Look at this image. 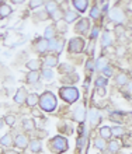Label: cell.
<instances>
[{
	"instance_id": "obj_39",
	"label": "cell",
	"mask_w": 132,
	"mask_h": 154,
	"mask_svg": "<svg viewBox=\"0 0 132 154\" xmlns=\"http://www.w3.org/2000/svg\"><path fill=\"white\" fill-rule=\"evenodd\" d=\"M84 140H86V137L79 139V142H77V147H80V146H84Z\"/></svg>"
},
{
	"instance_id": "obj_21",
	"label": "cell",
	"mask_w": 132,
	"mask_h": 154,
	"mask_svg": "<svg viewBox=\"0 0 132 154\" xmlns=\"http://www.w3.org/2000/svg\"><path fill=\"white\" fill-rule=\"evenodd\" d=\"M101 44H103V46L105 48V46H108V45L111 44V37H110V32H104L103 35V41H101Z\"/></svg>"
},
{
	"instance_id": "obj_34",
	"label": "cell",
	"mask_w": 132,
	"mask_h": 154,
	"mask_svg": "<svg viewBox=\"0 0 132 154\" xmlns=\"http://www.w3.org/2000/svg\"><path fill=\"white\" fill-rule=\"evenodd\" d=\"M103 73L105 74V76H107V77H111V76H112V69H111V67H108V66H107V67H105V69L103 70Z\"/></svg>"
},
{
	"instance_id": "obj_31",
	"label": "cell",
	"mask_w": 132,
	"mask_h": 154,
	"mask_svg": "<svg viewBox=\"0 0 132 154\" xmlns=\"http://www.w3.org/2000/svg\"><path fill=\"white\" fill-rule=\"evenodd\" d=\"M54 34H55L54 27H48V28H46V31H45V38H52V37H54Z\"/></svg>"
},
{
	"instance_id": "obj_40",
	"label": "cell",
	"mask_w": 132,
	"mask_h": 154,
	"mask_svg": "<svg viewBox=\"0 0 132 154\" xmlns=\"http://www.w3.org/2000/svg\"><path fill=\"white\" fill-rule=\"evenodd\" d=\"M97 35H99V29H97V28H94V31H93V32H91V38H93V39H94V38L97 37Z\"/></svg>"
},
{
	"instance_id": "obj_18",
	"label": "cell",
	"mask_w": 132,
	"mask_h": 154,
	"mask_svg": "<svg viewBox=\"0 0 132 154\" xmlns=\"http://www.w3.org/2000/svg\"><path fill=\"white\" fill-rule=\"evenodd\" d=\"M100 134H101L103 139H108L111 136V129L107 128V126H104V128H101V130H100Z\"/></svg>"
},
{
	"instance_id": "obj_16",
	"label": "cell",
	"mask_w": 132,
	"mask_h": 154,
	"mask_svg": "<svg viewBox=\"0 0 132 154\" xmlns=\"http://www.w3.org/2000/svg\"><path fill=\"white\" fill-rule=\"evenodd\" d=\"M38 79H39V74H38L37 72H31V73L27 76V81H28V83H37Z\"/></svg>"
},
{
	"instance_id": "obj_13",
	"label": "cell",
	"mask_w": 132,
	"mask_h": 154,
	"mask_svg": "<svg viewBox=\"0 0 132 154\" xmlns=\"http://www.w3.org/2000/svg\"><path fill=\"white\" fill-rule=\"evenodd\" d=\"M83 118H84V108H83V106H77L76 111H74V119L83 121Z\"/></svg>"
},
{
	"instance_id": "obj_28",
	"label": "cell",
	"mask_w": 132,
	"mask_h": 154,
	"mask_svg": "<svg viewBox=\"0 0 132 154\" xmlns=\"http://www.w3.org/2000/svg\"><path fill=\"white\" fill-rule=\"evenodd\" d=\"M94 144L97 149H100V150H104V149H105V142H104L103 139H97Z\"/></svg>"
},
{
	"instance_id": "obj_33",
	"label": "cell",
	"mask_w": 132,
	"mask_h": 154,
	"mask_svg": "<svg viewBox=\"0 0 132 154\" xmlns=\"http://www.w3.org/2000/svg\"><path fill=\"white\" fill-rule=\"evenodd\" d=\"M118 147H120V146H118V143H117V142H111V144H110V150L114 153V151L118 150Z\"/></svg>"
},
{
	"instance_id": "obj_36",
	"label": "cell",
	"mask_w": 132,
	"mask_h": 154,
	"mask_svg": "<svg viewBox=\"0 0 132 154\" xmlns=\"http://www.w3.org/2000/svg\"><path fill=\"white\" fill-rule=\"evenodd\" d=\"M41 2H31V3H30V6H31V7L33 8H35V7H38V6H41Z\"/></svg>"
},
{
	"instance_id": "obj_41",
	"label": "cell",
	"mask_w": 132,
	"mask_h": 154,
	"mask_svg": "<svg viewBox=\"0 0 132 154\" xmlns=\"http://www.w3.org/2000/svg\"><path fill=\"white\" fill-rule=\"evenodd\" d=\"M128 90H129V91H131V93H132V83H129V84H128Z\"/></svg>"
},
{
	"instance_id": "obj_27",
	"label": "cell",
	"mask_w": 132,
	"mask_h": 154,
	"mask_svg": "<svg viewBox=\"0 0 132 154\" xmlns=\"http://www.w3.org/2000/svg\"><path fill=\"white\" fill-rule=\"evenodd\" d=\"M2 144H3V146H10V144H11V136H10V134H6L4 137H2Z\"/></svg>"
},
{
	"instance_id": "obj_12",
	"label": "cell",
	"mask_w": 132,
	"mask_h": 154,
	"mask_svg": "<svg viewBox=\"0 0 132 154\" xmlns=\"http://www.w3.org/2000/svg\"><path fill=\"white\" fill-rule=\"evenodd\" d=\"M73 6L77 8L79 11H84V10H86V7H87V2H86V0H83V2H80V0H74Z\"/></svg>"
},
{
	"instance_id": "obj_20",
	"label": "cell",
	"mask_w": 132,
	"mask_h": 154,
	"mask_svg": "<svg viewBox=\"0 0 132 154\" xmlns=\"http://www.w3.org/2000/svg\"><path fill=\"white\" fill-rule=\"evenodd\" d=\"M37 101H38V95H35V94H31V95L27 97V104H28L30 106H34L37 104Z\"/></svg>"
},
{
	"instance_id": "obj_6",
	"label": "cell",
	"mask_w": 132,
	"mask_h": 154,
	"mask_svg": "<svg viewBox=\"0 0 132 154\" xmlns=\"http://www.w3.org/2000/svg\"><path fill=\"white\" fill-rule=\"evenodd\" d=\"M110 18H111L112 21L120 23V21L124 20V14H122V11L118 10V8H112L111 11H110Z\"/></svg>"
},
{
	"instance_id": "obj_19",
	"label": "cell",
	"mask_w": 132,
	"mask_h": 154,
	"mask_svg": "<svg viewBox=\"0 0 132 154\" xmlns=\"http://www.w3.org/2000/svg\"><path fill=\"white\" fill-rule=\"evenodd\" d=\"M77 18V14L73 11H68L66 13V16H65V21L66 23H72V21H74Z\"/></svg>"
},
{
	"instance_id": "obj_5",
	"label": "cell",
	"mask_w": 132,
	"mask_h": 154,
	"mask_svg": "<svg viewBox=\"0 0 132 154\" xmlns=\"http://www.w3.org/2000/svg\"><path fill=\"white\" fill-rule=\"evenodd\" d=\"M63 42L62 39H59V41H56V39H52V41H49L48 42V49H51V51H55V52H61L62 51V48H63Z\"/></svg>"
},
{
	"instance_id": "obj_3",
	"label": "cell",
	"mask_w": 132,
	"mask_h": 154,
	"mask_svg": "<svg viewBox=\"0 0 132 154\" xmlns=\"http://www.w3.org/2000/svg\"><path fill=\"white\" fill-rule=\"evenodd\" d=\"M52 149L58 153H63V151L68 150V142H66L63 137H55L52 140Z\"/></svg>"
},
{
	"instance_id": "obj_25",
	"label": "cell",
	"mask_w": 132,
	"mask_h": 154,
	"mask_svg": "<svg viewBox=\"0 0 132 154\" xmlns=\"http://www.w3.org/2000/svg\"><path fill=\"white\" fill-rule=\"evenodd\" d=\"M10 13H11V7H8V6H3V7L0 8V16L6 17V16H8Z\"/></svg>"
},
{
	"instance_id": "obj_24",
	"label": "cell",
	"mask_w": 132,
	"mask_h": 154,
	"mask_svg": "<svg viewBox=\"0 0 132 154\" xmlns=\"http://www.w3.org/2000/svg\"><path fill=\"white\" fill-rule=\"evenodd\" d=\"M23 125H24V128L27 130H34V122L31 119H24Z\"/></svg>"
},
{
	"instance_id": "obj_22",
	"label": "cell",
	"mask_w": 132,
	"mask_h": 154,
	"mask_svg": "<svg viewBox=\"0 0 132 154\" xmlns=\"http://www.w3.org/2000/svg\"><path fill=\"white\" fill-rule=\"evenodd\" d=\"M42 77H44L45 80H52V77H54V73H52L49 69H44V70H42Z\"/></svg>"
},
{
	"instance_id": "obj_42",
	"label": "cell",
	"mask_w": 132,
	"mask_h": 154,
	"mask_svg": "<svg viewBox=\"0 0 132 154\" xmlns=\"http://www.w3.org/2000/svg\"><path fill=\"white\" fill-rule=\"evenodd\" d=\"M2 125H3V121H2V119H0V126H2Z\"/></svg>"
},
{
	"instance_id": "obj_17",
	"label": "cell",
	"mask_w": 132,
	"mask_h": 154,
	"mask_svg": "<svg viewBox=\"0 0 132 154\" xmlns=\"http://www.w3.org/2000/svg\"><path fill=\"white\" fill-rule=\"evenodd\" d=\"M99 70H104L107 67V59L105 57H100L99 60H97V66H96Z\"/></svg>"
},
{
	"instance_id": "obj_9",
	"label": "cell",
	"mask_w": 132,
	"mask_h": 154,
	"mask_svg": "<svg viewBox=\"0 0 132 154\" xmlns=\"http://www.w3.org/2000/svg\"><path fill=\"white\" fill-rule=\"evenodd\" d=\"M14 101H16L17 104H23V102L25 101V90L24 88H20L17 91L16 97H14Z\"/></svg>"
},
{
	"instance_id": "obj_32",
	"label": "cell",
	"mask_w": 132,
	"mask_h": 154,
	"mask_svg": "<svg viewBox=\"0 0 132 154\" xmlns=\"http://www.w3.org/2000/svg\"><path fill=\"white\" fill-rule=\"evenodd\" d=\"M90 16L93 17V18H99V16H100V10L97 7H93V10H91V13H90Z\"/></svg>"
},
{
	"instance_id": "obj_8",
	"label": "cell",
	"mask_w": 132,
	"mask_h": 154,
	"mask_svg": "<svg viewBox=\"0 0 132 154\" xmlns=\"http://www.w3.org/2000/svg\"><path fill=\"white\" fill-rule=\"evenodd\" d=\"M89 119H90V123L91 126H96L97 123H99L100 121V116H99V112L96 109H91L90 112H89Z\"/></svg>"
},
{
	"instance_id": "obj_10",
	"label": "cell",
	"mask_w": 132,
	"mask_h": 154,
	"mask_svg": "<svg viewBox=\"0 0 132 154\" xmlns=\"http://www.w3.org/2000/svg\"><path fill=\"white\" fill-rule=\"evenodd\" d=\"M46 49H48V41H45V39L38 41L37 42V51L38 52L44 53V52H46Z\"/></svg>"
},
{
	"instance_id": "obj_23",
	"label": "cell",
	"mask_w": 132,
	"mask_h": 154,
	"mask_svg": "<svg viewBox=\"0 0 132 154\" xmlns=\"http://www.w3.org/2000/svg\"><path fill=\"white\" fill-rule=\"evenodd\" d=\"M45 62H46V65L52 67V66H56V63H58V59H56L55 56H48L45 59Z\"/></svg>"
},
{
	"instance_id": "obj_29",
	"label": "cell",
	"mask_w": 132,
	"mask_h": 154,
	"mask_svg": "<svg viewBox=\"0 0 132 154\" xmlns=\"http://www.w3.org/2000/svg\"><path fill=\"white\" fill-rule=\"evenodd\" d=\"M117 83L120 85L127 84V74H120V76L117 77Z\"/></svg>"
},
{
	"instance_id": "obj_14",
	"label": "cell",
	"mask_w": 132,
	"mask_h": 154,
	"mask_svg": "<svg viewBox=\"0 0 132 154\" xmlns=\"http://www.w3.org/2000/svg\"><path fill=\"white\" fill-rule=\"evenodd\" d=\"M27 67L31 69L33 72H37V70L41 67V63H39V60H30L28 63H27Z\"/></svg>"
},
{
	"instance_id": "obj_2",
	"label": "cell",
	"mask_w": 132,
	"mask_h": 154,
	"mask_svg": "<svg viewBox=\"0 0 132 154\" xmlns=\"http://www.w3.org/2000/svg\"><path fill=\"white\" fill-rule=\"evenodd\" d=\"M59 94L68 102H74L79 98V91L74 87H63L59 90Z\"/></svg>"
},
{
	"instance_id": "obj_35",
	"label": "cell",
	"mask_w": 132,
	"mask_h": 154,
	"mask_svg": "<svg viewBox=\"0 0 132 154\" xmlns=\"http://www.w3.org/2000/svg\"><path fill=\"white\" fill-rule=\"evenodd\" d=\"M112 133H115L117 136H120V134L124 133V129H122V128H114V129H112Z\"/></svg>"
},
{
	"instance_id": "obj_38",
	"label": "cell",
	"mask_w": 132,
	"mask_h": 154,
	"mask_svg": "<svg viewBox=\"0 0 132 154\" xmlns=\"http://www.w3.org/2000/svg\"><path fill=\"white\" fill-rule=\"evenodd\" d=\"M6 122H7L8 125H13V123H14V118H13V116H7V118H6Z\"/></svg>"
},
{
	"instance_id": "obj_11",
	"label": "cell",
	"mask_w": 132,
	"mask_h": 154,
	"mask_svg": "<svg viewBox=\"0 0 132 154\" xmlns=\"http://www.w3.org/2000/svg\"><path fill=\"white\" fill-rule=\"evenodd\" d=\"M89 28V21L86 20V18H83L80 23H77V25H76V31H79V32H83V31H86V29Z\"/></svg>"
},
{
	"instance_id": "obj_4",
	"label": "cell",
	"mask_w": 132,
	"mask_h": 154,
	"mask_svg": "<svg viewBox=\"0 0 132 154\" xmlns=\"http://www.w3.org/2000/svg\"><path fill=\"white\" fill-rule=\"evenodd\" d=\"M83 46H84V42H83V39H80V38H74V39L70 41L69 44V52H82Z\"/></svg>"
},
{
	"instance_id": "obj_30",
	"label": "cell",
	"mask_w": 132,
	"mask_h": 154,
	"mask_svg": "<svg viewBox=\"0 0 132 154\" xmlns=\"http://www.w3.org/2000/svg\"><path fill=\"white\" fill-rule=\"evenodd\" d=\"M96 85H97V87H104V85H107V80H105L104 77H99V79L96 80Z\"/></svg>"
},
{
	"instance_id": "obj_15",
	"label": "cell",
	"mask_w": 132,
	"mask_h": 154,
	"mask_svg": "<svg viewBox=\"0 0 132 154\" xmlns=\"http://www.w3.org/2000/svg\"><path fill=\"white\" fill-rule=\"evenodd\" d=\"M30 149H31V151H33V153H39V151H41V142H38V140L31 142Z\"/></svg>"
},
{
	"instance_id": "obj_37",
	"label": "cell",
	"mask_w": 132,
	"mask_h": 154,
	"mask_svg": "<svg viewBox=\"0 0 132 154\" xmlns=\"http://www.w3.org/2000/svg\"><path fill=\"white\" fill-rule=\"evenodd\" d=\"M86 67H87V70H91V69H94V65H93V62H91V60H89V62H87Z\"/></svg>"
},
{
	"instance_id": "obj_1",
	"label": "cell",
	"mask_w": 132,
	"mask_h": 154,
	"mask_svg": "<svg viewBox=\"0 0 132 154\" xmlns=\"http://www.w3.org/2000/svg\"><path fill=\"white\" fill-rule=\"evenodd\" d=\"M39 104H41V108L44 111H54L55 108H56V100H55L54 94L51 93H45L44 95L41 97V101H39Z\"/></svg>"
},
{
	"instance_id": "obj_43",
	"label": "cell",
	"mask_w": 132,
	"mask_h": 154,
	"mask_svg": "<svg viewBox=\"0 0 132 154\" xmlns=\"http://www.w3.org/2000/svg\"><path fill=\"white\" fill-rule=\"evenodd\" d=\"M10 154H13V151H10ZM14 154H16V153H14Z\"/></svg>"
},
{
	"instance_id": "obj_26",
	"label": "cell",
	"mask_w": 132,
	"mask_h": 154,
	"mask_svg": "<svg viewBox=\"0 0 132 154\" xmlns=\"http://www.w3.org/2000/svg\"><path fill=\"white\" fill-rule=\"evenodd\" d=\"M55 10H56V3H55V2H49V3H46V11L54 13Z\"/></svg>"
},
{
	"instance_id": "obj_7",
	"label": "cell",
	"mask_w": 132,
	"mask_h": 154,
	"mask_svg": "<svg viewBox=\"0 0 132 154\" xmlns=\"http://www.w3.org/2000/svg\"><path fill=\"white\" fill-rule=\"evenodd\" d=\"M27 143H28V139L25 137L24 134H18L16 137V146L20 147V149H25V147H27Z\"/></svg>"
}]
</instances>
